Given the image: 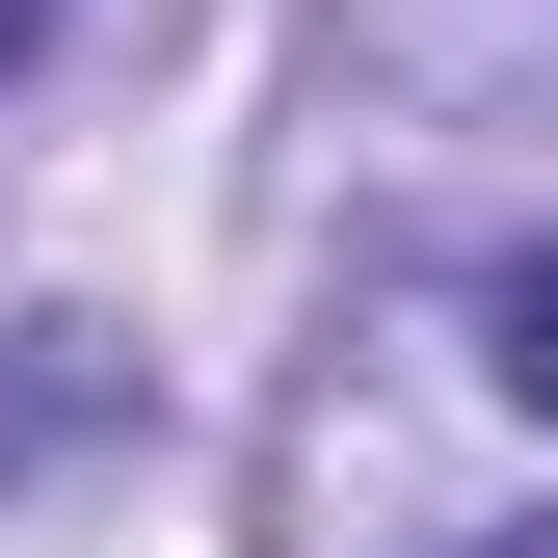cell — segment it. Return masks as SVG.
<instances>
[{
	"label": "cell",
	"mask_w": 558,
	"mask_h": 558,
	"mask_svg": "<svg viewBox=\"0 0 558 558\" xmlns=\"http://www.w3.org/2000/svg\"><path fill=\"white\" fill-rule=\"evenodd\" d=\"M27 27H81V0H0V53H27Z\"/></svg>",
	"instance_id": "3957f363"
},
{
	"label": "cell",
	"mask_w": 558,
	"mask_h": 558,
	"mask_svg": "<svg viewBox=\"0 0 558 558\" xmlns=\"http://www.w3.org/2000/svg\"><path fill=\"white\" fill-rule=\"evenodd\" d=\"M532 81H558V0H345V27H319V160H293V214L452 186L478 133H532Z\"/></svg>",
	"instance_id": "6da1fadb"
},
{
	"label": "cell",
	"mask_w": 558,
	"mask_h": 558,
	"mask_svg": "<svg viewBox=\"0 0 558 558\" xmlns=\"http://www.w3.org/2000/svg\"><path fill=\"white\" fill-rule=\"evenodd\" d=\"M452 558H558V532H452Z\"/></svg>",
	"instance_id": "277c9868"
},
{
	"label": "cell",
	"mask_w": 558,
	"mask_h": 558,
	"mask_svg": "<svg viewBox=\"0 0 558 558\" xmlns=\"http://www.w3.org/2000/svg\"><path fill=\"white\" fill-rule=\"evenodd\" d=\"M478 373H506V399H532V426H558V240L506 266V293H478Z\"/></svg>",
	"instance_id": "7a4b0ae2"
}]
</instances>
